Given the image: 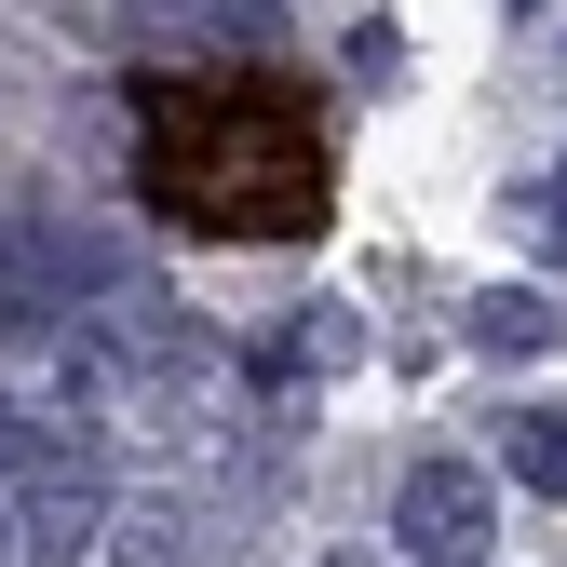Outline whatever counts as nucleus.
<instances>
[{
  "mask_svg": "<svg viewBox=\"0 0 567 567\" xmlns=\"http://www.w3.org/2000/svg\"><path fill=\"white\" fill-rule=\"evenodd\" d=\"M514 486L567 501V405H527V419H514Z\"/></svg>",
  "mask_w": 567,
  "mask_h": 567,
  "instance_id": "7ed1b4c3",
  "label": "nucleus"
},
{
  "mask_svg": "<svg viewBox=\"0 0 567 567\" xmlns=\"http://www.w3.org/2000/svg\"><path fill=\"white\" fill-rule=\"evenodd\" d=\"M150 203L203 244H270L324 217V135L298 122V95L257 68H189L150 82Z\"/></svg>",
  "mask_w": 567,
  "mask_h": 567,
  "instance_id": "f257e3e1",
  "label": "nucleus"
},
{
  "mask_svg": "<svg viewBox=\"0 0 567 567\" xmlns=\"http://www.w3.org/2000/svg\"><path fill=\"white\" fill-rule=\"evenodd\" d=\"M527 230H540V244H554V257H567V176H554V189H540V203H527Z\"/></svg>",
  "mask_w": 567,
  "mask_h": 567,
  "instance_id": "39448f33",
  "label": "nucleus"
},
{
  "mask_svg": "<svg viewBox=\"0 0 567 567\" xmlns=\"http://www.w3.org/2000/svg\"><path fill=\"white\" fill-rule=\"evenodd\" d=\"M405 540L433 554V567H473V540H486V473L473 460H419L405 473Z\"/></svg>",
  "mask_w": 567,
  "mask_h": 567,
  "instance_id": "f03ea898",
  "label": "nucleus"
},
{
  "mask_svg": "<svg viewBox=\"0 0 567 567\" xmlns=\"http://www.w3.org/2000/svg\"><path fill=\"white\" fill-rule=\"evenodd\" d=\"M473 338H486V351H540V338H554V311H540V298H486V311H473Z\"/></svg>",
  "mask_w": 567,
  "mask_h": 567,
  "instance_id": "20e7f679",
  "label": "nucleus"
},
{
  "mask_svg": "<svg viewBox=\"0 0 567 567\" xmlns=\"http://www.w3.org/2000/svg\"><path fill=\"white\" fill-rule=\"evenodd\" d=\"M514 14H527V0H514Z\"/></svg>",
  "mask_w": 567,
  "mask_h": 567,
  "instance_id": "0eeeda50",
  "label": "nucleus"
},
{
  "mask_svg": "<svg viewBox=\"0 0 567 567\" xmlns=\"http://www.w3.org/2000/svg\"><path fill=\"white\" fill-rule=\"evenodd\" d=\"M0 554H14V514H0Z\"/></svg>",
  "mask_w": 567,
  "mask_h": 567,
  "instance_id": "423d86ee",
  "label": "nucleus"
}]
</instances>
